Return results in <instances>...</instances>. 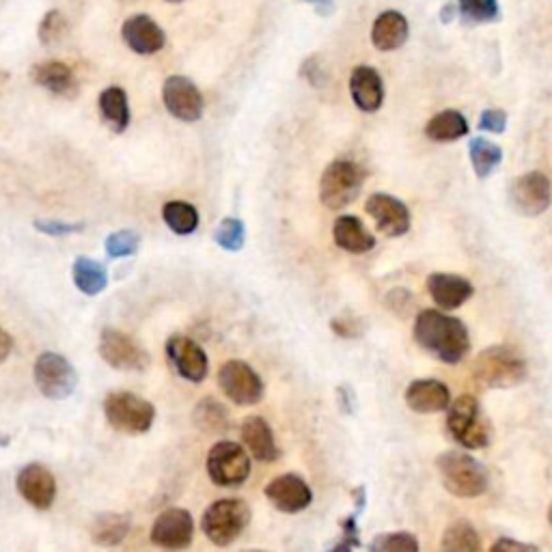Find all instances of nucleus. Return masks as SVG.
<instances>
[{"instance_id":"6ab92c4d","label":"nucleus","mask_w":552,"mask_h":552,"mask_svg":"<svg viewBox=\"0 0 552 552\" xmlns=\"http://www.w3.org/2000/svg\"><path fill=\"white\" fill-rule=\"evenodd\" d=\"M121 37L126 41V46L141 57L156 54L167 44V35L160 29V24L145 13H136V16H130L123 22Z\"/></svg>"},{"instance_id":"a211bd4d","label":"nucleus","mask_w":552,"mask_h":552,"mask_svg":"<svg viewBox=\"0 0 552 552\" xmlns=\"http://www.w3.org/2000/svg\"><path fill=\"white\" fill-rule=\"evenodd\" d=\"M266 499L283 514H300L313 503L309 483L296 473H285L266 486Z\"/></svg>"},{"instance_id":"09e8293b","label":"nucleus","mask_w":552,"mask_h":552,"mask_svg":"<svg viewBox=\"0 0 552 552\" xmlns=\"http://www.w3.org/2000/svg\"><path fill=\"white\" fill-rule=\"evenodd\" d=\"M305 3L313 5L315 11L322 13V16H330L335 11V0H305Z\"/></svg>"},{"instance_id":"37998d69","label":"nucleus","mask_w":552,"mask_h":552,"mask_svg":"<svg viewBox=\"0 0 552 552\" xmlns=\"http://www.w3.org/2000/svg\"><path fill=\"white\" fill-rule=\"evenodd\" d=\"M412 302H414V298H412V294L408 292V289L397 287V289H393V292L386 294L384 307L397 317H406L412 309Z\"/></svg>"},{"instance_id":"c756f323","label":"nucleus","mask_w":552,"mask_h":552,"mask_svg":"<svg viewBox=\"0 0 552 552\" xmlns=\"http://www.w3.org/2000/svg\"><path fill=\"white\" fill-rule=\"evenodd\" d=\"M468 134V121L458 110H443L425 126V136L434 143H453Z\"/></svg>"},{"instance_id":"a878e982","label":"nucleus","mask_w":552,"mask_h":552,"mask_svg":"<svg viewBox=\"0 0 552 552\" xmlns=\"http://www.w3.org/2000/svg\"><path fill=\"white\" fill-rule=\"evenodd\" d=\"M410 35L408 20L399 11H384L371 26V44L380 52H393L402 48Z\"/></svg>"},{"instance_id":"1a4fd4ad","label":"nucleus","mask_w":552,"mask_h":552,"mask_svg":"<svg viewBox=\"0 0 552 552\" xmlns=\"http://www.w3.org/2000/svg\"><path fill=\"white\" fill-rule=\"evenodd\" d=\"M33 378L39 393L48 399H54V402L67 399L78 386V374L74 365L57 352H44L37 356Z\"/></svg>"},{"instance_id":"393cba45","label":"nucleus","mask_w":552,"mask_h":552,"mask_svg":"<svg viewBox=\"0 0 552 552\" xmlns=\"http://www.w3.org/2000/svg\"><path fill=\"white\" fill-rule=\"evenodd\" d=\"M31 76L35 85L44 87L54 95H61V98H72L78 91L74 69L63 61H41L33 65Z\"/></svg>"},{"instance_id":"f704fd0d","label":"nucleus","mask_w":552,"mask_h":552,"mask_svg":"<svg viewBox=\"0 0 552 552\" xmlns=\"http://www.w3.org/2000/svg\"><path fill=\"white\" fill-rule=\"evenodd\" d=\"M458 13L468 24H490L501 20L499 0H458Z\"/></svg>"},{"instance_id":"72a5a7b5","label":"nucleus","mask_w":552,"mask_h":552,"mask_svg":"<svg viewBox=\"0 0 552 552\" xmlns=\"http://www.w3.org/2000/svg\"><path fill=\"white\" fill-rule=\"evenodd\" d=\"M468 156H471L475 175L479 179H486L503 162V149L488 141V138H473L471 145H468Z\"/></svg>"},{"instance_id":"de8ad7c7","label":"nucleus","mask_w":552,"mask_h":552,"mask_svg":"<svg viewBox=\"0 0 552 552\" xmlns=\"http://www.w3.org/2000/svg\"><path fill=\"white\" fill-rule=\"evenodd\" d=\"M13 352V337L5 328H0V365H3Z\"/></svg>"},{"instance_id":"39448f33","label":"nucleus","mask_w":552,"mask_h":552,"mask_svg":"<svg viewBox=\"0 0 552 552\" xmlns=\"http://www.w3.org/2000/svg\"><path fill=\"white\" fill-rule=\"evenodd\" d=\"M365 169L350 158H339L328 164L320 179V201L328 210H343L361 195Z\"/></svg>"},{"instance_id":"2f4dec72","label":"nucleus","mask_w":552,"mask_h":552,"mask_svg":"<svg viewBox=\"0 0 552 552\" xmlns=\"http://www.w3.org/2000/svg\"><path fill=\"white\" fill-rule=\"evenodd\" d=\"M440 552H483V544L471 522L455 520L443 533Z\"/></svg>"},{"instance_id":"c03bdc74","label":"nucleus","mask_w":552,"mask_h":552,"mask_svg":"<svg viewBox=\"0 0 552 552\" xmlns=\"http://www.w3.org/2000/svg\"><path fill=\"white\" fill-rule=\"evenodd\" d=\"M479 130L492 132V134H503L507 130V113L501 108H488L483 110L479 117Z\"/></svg>"},{"instance_id":"f257e3e1","label":"nucleus","mask_w":552,"mask_h":552,"mask_svg":"<svg viewBox=\"0 0 552 552\" xmlns=\"http://www.w3.org/2000/svg\"><path fill=\"white\" fill-rule=\"evenodd\" d=\"M414 341L445 365L462 363L471 352V335L460 317L447 315L438 309H423L414 317Z\"/></svg>"},{"instance_id":"9b49d317","label":"nucleus","mask_w":552,"mask_h":552,"mask_svg":"<svg viewBox=\"0 0 552 552\" xmlns=\"http://www.w3.org/2000/svg\"><path fill=\"white\" fill-rule=\"evenodd\" d=\"M98 350L104 363L119 371H145L151 363V356L143 348V343L119 328L102 330Z\"/></svg>"},{"instance_id":"f3484780","label":"nucleus","mask_w":552,"mask_h":552,"mask_svg":"<svg viewBox=\"0 0 552 552\" xmlns=\"http://www.w3.org/2000/svg\"><path fill=\"white\" fill-rule=\"evenodd\" d=\"M167 356L177 376H182L184 380L199 384L207 378L210 361H207V354L201 345L190 337L171 335L167 341Z\"/></svg>"},{"instance_id":"473e14b6","label":"nucleus","mask_w":552,"mask_h":552,"mask_svg":"<svg viewBox=\"0 0 552 552\" xmlns=\"http://www.w3.org/2000/svg\"><path fill=\"white\" fill-rule=\"evenodd\" d=\"M162 220L177 236H190L199 227V212L192 203L169 201L162 207Z\"/></svg>"},{"instance_id":"20e7f679","label":"nucleus","mask_w":552,"mask_h":552,"mask_svg":"<svg viewBox=\"0 0 552 552\" xmlns=\"http://www.w3.org/2000/svg\"><path fill=\"white\" fill-rule=\"evenodd\" d=\"M447 432L455 443L471 451L490 447L494 438L492 425L473 395H460L458 399H453L447 410Z\"/></svg>"},{"instance_id":"aec40b11","label":"nucleus","mask_w":552,"mask_h":552,"mask_svg":"<svg viewBox=\"0 0 552 552\" xmlns=\"http://www.w3.org/2000/svg\"><path fill=\"white\" fill-rule=\"evenodd\" d=\"M427 292L443 311L460 309L475 294L473 283L460 274L434 272L427 276Z\"/></svg>"},{"instance_id":"423d86ee","label":"nucleus","mask_w":552,"mask_h":552,"mask_svg":"<svg viewBox=\"0 0 552 552\" xmlns=\"http://www.w3.org/2000/svg\"><path fill=\"white\" fill-rule=\"evenodd\" d=\"M253 514L242 499H220L205 509L201 531L212 544L227 548L246 531Z\"/></svg>"},{"instance_id":"a19ab883","label":"nucleus","mask_w":552,"mask_h":552,"mask_svg":"<svg viewBox=\"0 0 552 552\" xmlns=\"http://www.w3.org/2000/svg\"><path fill=\"white\" fill-rule=\"evenodd\" d=\"M33 227L44 233V236H52V238H63V236H72V233H80L85 229L82 223H63V220H54V218H37Z\"/></svg>"},{"instance_id":"dca6fc26","label":"nucleus","mask_w":552,"mask_h":552,"mask_svg":"<svg viewBox=\"0 0 552 552\" xmlns=\"http://www.w3.org/2000/svg\"><path fill=\"white\" fill-rule=\"evenodd\" d=\"M16 488L22 499L31 507L46 512L57 501V479L44 464H26L16 477Z\"/></svg>"},{"instance_id":"412c9836","label":"nucleus","mask_w":552,"mask_h":552,"mask_svg":"<svg viewBox=\"0 0 552 552\" xmlns=\"http://www.w3.org/2000/svg\"><path fill=\"white\" fill-rule=\"evenodd\" d=\"M404 399H406L408 408L412 412H419V414L447 412L453 402L449 386L445 382L434 380V378H423V380L410 382Z\"/></svg>"},{"instance_id":"ddd939ff","label":"nucleus","mask_w":552,"mask_h":552,"mask_svg":"<svg viewBox=\"0 0 552 552\" xmlns=\"http://www.w3.org/2000/svg\"><path fill=\"white\" fill-rule=\"evenodd\" d=\"M162 102L177 121L195 123L203 117V95L186 76H169L164 80Z\"/></svg>"},{"instance_id":"cd10ccee","label":"nucleus","mask_w":552,"mask_h":552,"mask_svg":"<svg viewBox=\"0 0 552 552\" xmlns=\"http://www.w3.org/2000/svg\"><path fill=\"white\" fill-rule=\"evenodd\" d=\"M192 423L205 434L220 436L229 432L231 417L225 404H220L214 397H205L195 406V410H192Z\"/></svg>"},{"instance_id":"f8f14e48","label":"nucleus","mask_w":552,"mask_h":552,"mask_svg":"<svg viewBox=\"0 0 552 552\" xmlns=\"http://www.w3.org/2000/svg\"><path fill=\"white\" fill-rule=\"evenodd\" d=\"M507 195L520 216H542L552 205V182L542 171H529L509 184Z\"/></svg>"},{"instance_id":"49530a36","label":"nucleus","mask_w":552,"mask_h":552,"mask_svg":"<svg viewBox=\"0 0 552 552\" xmlns=\"http://www.w3.org/2000/svg\"><path fill=\"white\" fill-rule=\"evenodd\" d=\"M337 404L341 408V412L345 414H354L356 410V395L350 389V386H339L337 389Z\"/></svg>"},{"instance_id":"8fccbe9b","label":"nucleus","mask_w":552,"mask_h":552,"mask_svg":"<svg viewBox=\"0 0 552 552\" xmlns=\"http://www.w3.org/2000/svg\"><path fill=\"white\" fill-rule=\"evenodd\" d=\"M455 13H458V3H447L445 7H443V11H440V22H443V24H449V22H453V16H455Z\"/></svg>"},{"instance_id":"bb28decb","label":"nucleus","mask_w":552,"mask_h":552,"mask_svg":"<svg viewBox=\"0 0 552 552\" xmlns=\"http://www.w3.org/2000/svg\"><path fill=\"white\" fill-rule=\"evenodd\" d=\"M100 115L115 134H123L130 126L128 93L121 87H108L100 93Z\"/></svg>"},{"instance_id":"0eeeda50","label":"nucleus","mask_w":552,"mask_h":552,"mask_svg":"<svg viewBox=\"0 0 552 552\" xmlns=\"http://www.w3.org/2000/svg\"><path fill=\"white\" fill-rule=\"evenodd\" d=\"M106 421L113 430L130 436L147 434L154 425L156 408L147 399L130 391H113L104 399Z\"/></svg>"},{"instance_id":"79ce46f5","label":"nucleus","mask_w":552,"mask_h":552,"mask_svg":"<svg viewBox=\"0 0 552 552\" xmlns=\"http://www.w3.org/2000/svg\"><path fill=\"white\" fill-rule=\"evenodd\" d=\"M300 76H305V80L309 82L311 87L322 89L326 85V80H328V72H326L322 57L313 54V57H309L305 63H302L300 65Z\"/></svg>"},{"instance_id":"7ed1b4c3","label":"nucleus","mask_w":552,"mask_h":552,"mask_svg":"<svg viewBox=\"0 0 552 552\" xmlns=\"http://www.w3.org/2000/svg\"><path fill=\"white\" fill-rule=\"evenodd\" d=\"M436 468L445 490L458 499H477L490 486L488 468L466 451H445L436 460Z\"/></svg>"},{"instance_id":"3c124183","label":"nucleus","mask_w":552,"mask_h":552,"mask_svg":"<svg viewBox=\"0 0 552 552\" xmlns=\"http://www.w3.org/2000/svg\"><path fill=\"white\" fill-rule=\"evenodd\" d=\"M328 552H354V546L352 544H348V542H337L333 548H330Z\"/></svg>"},{"instance_id":"58836bf2","label":"nucleus","mask_w":552,"mask_h":552,"mask_svg":"<svg viewBox=\"0 0 552 552\" xmlns=\"http://www.w3.org/2000/svg\"><path fill=\"white\" fill-rule=\"evenodd\" d=\"M104 248L110 259H123V257H132L138 253V248H141V236H138L136 231L123 229V231H115L110 233L104 242Z\"/></svg>"},{"instance_id":"b1692460","label":"nucleus","mask_w":552,"mask_h":552,"mask_svg":"<svg viewBox=\"0 0 552 552\" xmlns=\"http://www.w3.org/2000/svg\"><path fill=\"white\" fill-rule=\"evenodd\" d=\"M333 240L335 244L345 253L352 255H365L369 251H374L376 238L374 233H369V229L363 225L361 218L356 216H339L333 225Z\"/></svg>"},{"instance_id":"c9c22d12","label":"nucleus","mask_w":552,"mask_h":552,"mask_svg":"<svg viewBox=\"0 0 552 552\" xmlns=\"http://www.w3.org/2000/svg\"><path fill=\"white\" fill-rule=\"evenodd\" d=\"M367 552H421L419 540L408 531L380 533L369 544Z\"/></svg>"},{"instance_id":"5701e85b","label":"nucleus","mask_w":552,"mask_h":552,"mask_svg":"<svg viewBox=\"0 0 552 552\" xmlns=\"http://www.w3.org/2000/svg\"><path fill=\"white\" fill-rule=\"evenodd\" d=\"M350 95L363 113H376L384 102V82L378 69L371 65H358L350 74Z\"/></svg>"},{"instance_id":"a18cd8bd","label":"nucleus","mask_w":552,"mask_h":552,"mask_svg":"<svg viewBox=\"0 0 552 552\" xmlns=\"http://www.w3.org/2000/svg\"><path fill=\"white\" fill-rule=\"evenodd\" d=\"M490 552H544V550L537 548L535 544L512 540V537H501V540H496L492 544Z\"/></svg>"},{"instance_id":"7c9ffc66","label":"nucleus","mask_w":552,"mask_h":552,"mask_svg":"<svg viewBox=\"0 0 552 552\" xmlns=\"http://www.w3.org/2000/svg\"><path fill=\"white\" fill-rule=\"evenodd\" d=\"M74 285L85 296H98L108 287V272L100 261L89 257H78L72 266Z\"/></svg>"},{"instance_id":"5fc2aeb1","label":"nucleus","mask_w":552,"mask_h":552,"mask_svg":"<svg viewBox=\"0 0 552 552\" xmlns=\"http://www.w3.org/2000/svg\"><path fill=\"white\" fill-rule=\"evenodd\" d=\"M167 3H182V0H167Z\"/></svg>"},{"instance_id":"ea45409f","label":"nucleus","mask_w":552,"mask_h":552,"mask_svg":"<svg viewBox=\"0 0 552 552\" xmlns=\"http://www.w3.org/2000/svg\"><path fill=\"white\" fill-rule=\"evenodd\" d=\"M330 328H333V333L341 339H358L365 335V322L361 320V317L350 315V313L333 317Z\"/></svg>"},{"instance_id":"4c0bfd02","label":"nucleus","mask_w":552,"mask_h":552,"mask_svg":"<svg viewBox=\"0 0 552 552\" xmlns=\"http://www.w3.org/2000/svg\"><path fill=\"white\" fill-rule=\"evenodd\" d=\"M67 33H69V24L59 9L48 11L46 16L41 18L39 29H37V37H39L41 46H57L65 39Z\"/></svg>"},{"instance_id":"4be33fe9","label":"nucleus","mask_w":552,"mask_h":552,"mask_svg":"<svg viewBox=\"0 0 552 552\" xmlns=\"http://www.w3.org/2000/svg\"><path fill=\"white\" fill-rule=\"evenodd\" d=\"M240 434L246 451L251 453V458H255L257 462L272 464L281 458V447L276 443L272 427L264 417H257V414L246 417Z\"/></svg>"},{"instance_id":"e433bc0d","label":"nucleus","mask_w":552,"mask_h":552,"mask_svg":"<svg viewBox=\"0 0 552 552\" xmlns=\"http://www.w3.org/2000/svg\"><path fill=\"white\" fill-rule=\"evenodd\" d=\"M214 240L220 248H225V251L238 253L242 251L246 242V227L240 218H223L214 233Z\"/></svg>"},{"instance_id":"6e6552de","label":"nucleus","mask_w":552,"mask_h":552,"mask_svg":"<svg viewBox=\"0 0 552 552\" xmlns=\"http://www.w3.org/2000/svg\"><path fill=\"white\" fill-rule=\"evenodd\" d=\"M207 475L218 488H238L251 475V453L233 440H220L207 453Z\"/></svg>"},{"instance_id":"4468645a","label":"nucleus","mask_w":552,"mask_h":552,"mask_svg":"<svg viewBox=\"0 0 552 552\" xmlns=\"http://www.w3.org/2000/svg\"><path fill=\"white\" fill-rule=\"evenodd\" d=\"M195 537V520L184 507H169L151 527V544L169 550H184Z\"/></svg>"},{"instance_id":"f03ea898","label":"nucleus","mask_w":552,"mask_h":552,"mask_svg":"<svg viewBox=\"0 0 552 552\" xmlns=\"http://www.w3.org/2000/svg\"><path fill=\"white\" fill-rule=\"evenodd\" d=\"M473 378L483 389H514L529 378V363L514 345L499 343L477 354L473 361Z\"/></svg>"},{"instance_id":"603ef678","label":"nucleus","mask_w":552,"mask_h":552,"mask_svg":"<svg viewBox=\"0 0 552 552\" xmlns=\"http://www.w3.org/2000/svg\"><path fill=\"white\" fill-rule=\"evenodd\" d=\"M242 552H268V550H257V548H246V550H242Z\"/></svg>"},{"instance_id":"9d476101","label":"nucleus","mask_w":552,"mask_h":552,"mask_svg":"<svg viewBox=\"0 0 552 552\" xmlns=\"http://www.w3.org/2000/svg\"><path fill=\"white\" fill-rule=\"evenodd\" d=\"M218 386L236 406H255L264 399L266 386L257 371L244 361H227L218 369Z\"/></svg>"},{"instance_id":"864d4df0","label":"nucleus","mask_w":552,"mask_h":552,"mask_svg":"<svg viewBox=\"0 0 552 552\" xmlns=\"http://www.w3.org/2000/svg\"><path fill=\"white\" fill-rule=\"evenodd\" d=\"M548 522L552 524V503H550V507H548Z\"/></svg>"},{"instance_id":"c85d7f7f","label":"nucleus","mask_w":552,"mask_h":552,"mask_svg":"<svg viewBox=\"0 0 552 552\" xmlns=\"http://www.w3.org/2000/svg\"><path fill=\"white\" fill-rule=\"evenodd\" d=\"M130 529H132V522L126 514H100L91 522L89 531H91V540L95 544L110 548V546H119L123 540H126L130 535Z\"/></svg>"},{"instance_id":"2eb2a0df","label":"nucleus","mask_w":552,"mask_h":552,"mask_svg":"<svg viewBox=\"0 0 552 552\" xmlns=\"http://www.w3.org/2000/svg\"><path fill=\"white\" fill-rule=\"evenodd\" d=\"M367 214L376 220V227L386 238H402L410 231L412 216L408 205L386 192H374L365 203Z\"/></svg>"}]
</instances>
